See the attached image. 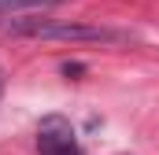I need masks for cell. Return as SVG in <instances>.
<instances>
[{"label": "cell", "instance_id": "1", "mask_svg": "<svg viewBox=\"0 0 159 155\" xmlns=\"http://www.w3.org/2000/svg\"><path fill=\"white\" fill-rule=\"evenodd\" d=\"M4 30L15 37H41V41H126V33L85 26V22H67V19H26V22H7Z\"/></svg>", "mask_w": 159, "mask_h": 155}, {"label": "cell", "instance_id": "2", "mask_svg": "<svg viewBox=\"0 0 159 155\" xmlns=\"http://www.w3.org/2000/svg\"><path fill=\"white\" fill-rule=\"evenodd\" d=\"M37 152L41 155H81L78 144H74V133H70V126H67V118L52 115L41 122L37 129Z\"/></svg>", "mask_w": 159, "mask_h": 155}, {"label": "cell", "instance_id": "3", "mask_svg": "<svg viewBox=\"0 0 159 155\" xmlns=\"http://www.w3.org/2000/svg\"><path fill=\"white\" fill-rule=\"evenodd\" d=\"M59 0H0V15H15V11H41V7H52Z\"/></svg>", "mask_w": 159, "mask_h": 155}]
</instances>
